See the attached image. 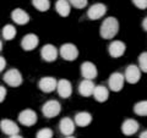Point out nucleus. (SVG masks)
Masks as SVG:
<instances>
[{"label":"nucleus","instance_id":"f257e3e1","mask_svg":"<svg viewBox=\"0 0 147 138\" xmlns=\"http://www.w3.org/2000/svg\"><path fill=\"white\" fill-rule=\"evenodd\" d=\"M119 32V21L115 17H107L100 25L99 34L103 39H113Z\"/></svg>","mask_w":147,"mask_h":138},{"label":"nucleus","instance_id":"f03ea898","mask_svg":"<svg viewBox=\"0 0 147 138\" xmlns=\"http://www.w3.org/2000/svg\"><path fill=\"white\" fill-rule=\"evenodd\" d=\"M60 111H61V105L58 100H48L42 107V113L44 115V117L47 119H53L55 116H58Z\"/></svg>","mask_w":147,"mask_h":138},{"label":"nucleus","instance_id":"7ed1b4c3","mask_svg":"<svg viewBox=\"0 0 147 138\" xmlns=\"http://www.w3.org/2000/svg\"><path fill=\"white\" fill-rule=\"evenodd\" d=\"M59 53H60L61 58L66 61H74L79 56V49L76 48V45H74L71 43L63 44L61 48L59 49Z\"/></svg>","mask_w":147,"mask_h":138},{"label":"nucleus","instance_id":"20e7f679","mask_svg":"<svg viewBox=\"0 0 147 138\" xmlns=\"http://www.w3.org/2000/svg\"><path fill=\"white\" fill-rule=\"evenodd\" d=\"M37 120H38V116H37V114L31 109L22 110V111L18 114V122L24 126H27V127L33 126L37 123Z\"/></svg>","mask_w":147,"mask_h":138},{"label":"nucleus","instance_id":"39448f33","mask_svg":"<svg viewBox=\"0 0 147 138\" xmlns=\"http://www.w3.org/2000/svg\"><path fill=\"white\" fill-rule=\"evenodd\" d=\"M4 81L10 87H18L22 84V75L17 68H11L4 75Z\"/></svg>","mask_w":147,"mask_h":138},{"label":"nucleus","instance_id":"423d86ee","mask_svg":"<svg viewBox=\"0 0 147 138\" xmlns=\"http://www.w3.org/2000/svg\"><path fill=\"white\" fill-rule=\"evenodd\" d=\"M124 83H125V78H124V75L120 72H114L109 76L108 80V84L110 90L113 92H120L124 88Z\"/></svg>","mask_w":147,"mask_h":138},{"label":"nucleus","instance_id":"0eeeda50","mask_svg":"<svg viewBox=\"0 0 147 138\" xmlns=\"http://www.w3.org/2000/svg\"><path fill=\"white\" fill-rule=\"evenodd\" d=\"M124 78H125V81L127 82V83H130V84L137 83V82L140 81V78H141V71H140L139 66H136V65L127 66L126 70H125Z\"/></svg>","mask_w":147,"mask_h":138},{"label":"nucleus","instance_id":"6e6552de","mask_svg":"<svg viewBox=\"0 0 147 138\" xmlns=\"http://www.w3.org/2000/svg\"><path fill=\"white\" fill-rule=\"evenodd\" d=\"M105 12H107V6L102 3H97V4H93L87 11V16H88L90 20H99L102 18Z\"/></svg>","mask_w":147,"mask_h":138},{"label":"nucleus","instance_id":"1a4fd4ad","mask_svg":"<svg viewBox=\"0 0 147 138\" xmlns=\"http://www.w3.org/2000/svg\"><path fill=\"white\" fill-rule=\"evenodd\" d=\"M125 50H126V45L123 42H120V40H113L108 47L109 55L114 59H118V58L123 56V55L125 54Z\"/></svg>","mask_w":147,"mask_h":138},{"label":"nucleus","instance_id":"9d476101","mask_svg":"<svg viewBox=\"0 0 147 138\" xmlns=\"http://www.w3.org/2000/svg\"><path fill=\"white\" fill-rule=\"evenodd\" d=\"M81 75L85 80H91L93 81L98 75L97 67H96L94 64H92L90 61H86L81 65Z\"/></svg>","mask_w":147,"mask_h":138},{"label":"nucleus","instance_id":"9b49d317","mask_svg":"<svg viewBox=\"0 0 147 138\" xmlns=\"http://www.w3.org/2000/svg\"><path fill=\"white\" fill-rule=\"evenodd\" d=\"M57 83H58V81L55 80L54 77L48 76V77L40 78L38 87H39L40 90L44 92V93H52V92H54L57 89Z\"/></svg>","mask_w":147,"mask_h":138},{"label":"nucleus","instance_id":"f8f14e48","mask_svg":"<svg viewBox=\"0 0 147 138\" xmlns=\"http://www.w3.org/2000/svg\"><path fill=\"white\" fill-rule=\"evenodd\" d=\"M0 130L3 131V133H5L7 136H12V135H17L20 132V127L12 120L4 119V120L0 121Z\"/></svg>","mask_w":147,"mask_h":138},{"label":"nucleus","instance_id":"ddd939ff","mask_svg":"<svg viewBox=\"0 0 147 138\" xmlns=\"http://www.w3.org/2000/svg\"><path fill=\"white\" fill-rule=\"evenodd\" d=\"M40 55H42V59L44 61L53 62L58 58V49L52 44H47L40 49Z\"/></svg>","mask_w":147,"mask_h":138},{"label":"nucleus","instance_id":"4468645a","mask_svg":"<svg viewBox=\"0 0 147 138\" xmlns=\"http://www.w3.org/2000/svg\"><path fill=\"white\" fill-rule=\"evenodd\" d=\"M39 43V39L38 37L33 33H30V34H26L24 38L21 40V47L25 52H31L37 48V45Z\"/></svg>","mask_w":147,"mask_h":138},{"label":"nucleus","instance_id":"2eb2a0df","mask_svg":"<svg viewBox=\"0 0 147 138\" xmlns=\"http://www.w3.org/2000/svg\"><path fill=\"white\" fill-rule=\"evenodd\" d=\"M11 18H12V21L15 22L16 25H20V26L27 25L30 22V15L25 10H22V9H18V7L15 9V10H12Z\"/></svg>","mask_w":147,"mask_h":138},{"label":"nucleus","instance_id":"dca6fc26","mask_svg":"<svg viewBox=\"0 0 147 138\" xmlns=\"http://www.w3.org/2000/svg\"><path fill=\"white\" fill-rule=\"evenodd\" d=\"M57 90H58V94L60 95L61 98H64V99L70 98V95L72 94V86L70 83V81H67V80L58 81Z\"/></svg>","mask_w":147,"mask_h":138},{"label":"nucleus","instance_id":"f3484780","mask_svg":"<svg viewBox=\"0 0 147 138\" xmlns=\"http://www.w3.org/2000/svg\"><path fill=\"white\" fill-rule=\"evenodd\" d=\"M139 128H140V125L136 120H134V119H127V120H125L123 122L121 132L125 136H132L139 131Z\"/></svg>","mask_w":147,"mask_h":138},{"label":"nucleus","instance_id":"a211bd4d","mask_svg":"<svg viewBox=\"0 0 147 138\" xmlns=\"http://www.w3.org/2000/svg\"><path fill=\"white\" fill-rule=\"evenodd\" d=\"M75 127H76L75 122L70 117L61 119L60 123H59V130H60V132L64 136H72V133L75 132Z\"/></svg>","mask_w":147,"mask_h":138},{"label":"nucleus","instance_id":"6ab92c4d","mask_svg":"<svg viewBox=\"0 0 147 138\" xmlns=\"http://www.w3.org/2000/svg\"><path fill=\"white\" fill-rule=\"evenodd\" d=\"M93 98L97 100L98 103H104L107 102L108 98H109V90L108 88H105L104 86H94V89H93Z\"/></svg>","mask_w":147,"mask_h":138},{"label":"nucleus","instance_id":"aec40b11","mask_svg":"<svg viewBox=\"0 0 147 138\" xmlns=\"http://www.w3.org/2000/svg\"><path fill=\"white\" fill-rule=\"evenodd\" d=\"M75 125L79 127H86L92 122V115L87 111H81L75 115Z\"/></svg>","mask_w":147,"mask_h":138},{"label":"nucleus","instance_id":"412c9836","mask_svg":"<svg viewBox=\"0 0 147 138\" xmlns=\"http://www.w3.org/2000/svg\"><path fill=\"white\" fill-rule=\"evenodd\" d=\"M55 10L61 17H67L71 12V5L67 0H58L55 3Z\"/></svg>","mask_w":147,"mask_h":138},{"label":"nucleus","instance_id":"4be33fe9","mask_svg":"<svg viewBox=\"0 0 147 138\" xmlns=\"http://www.w3.org/2000/svg\"><path fill=\"white\" fill-rule=\"evenodd\" d=\"M94 89V83L91 80H84L79 86V93L82 96H91Z\"/></svg>","mask_w":147,"mask_h":138},{"label":"nucleus","instance_id":"5701e85b","mask_svg":"<svg viewBox=\"0 0 147 138\" xmlns=\"http://www.w3.org/2000/svg\"><path fill=\"white\" fill-rule=\"evenodd\" d=\"M3 37L6 40H11L16 37V28L12 25H6L3 27Z\"/></svg>","mask_w":147,"mask_h":138},{"label":"nucleus","instance_id":"b1692460","mask_svg":"<svg viewBox=\"0 0 147 138\" xmlns=\"http://www.w3.org/2000/svg\"><path fill=\"white\" fill-rule=\"evenodd\" d=\"M32 5L40 12H45L49 10L50 1L49 0H32Z\"/></svg>","mask_w":147,"mask_h":138},{"label":"nucleus","instance_id":"393cba45","mask_svg":"<svg viewBox=\"0 0 147 138\" xmlns=\"http://www.w3.org/2000/svg\"><path fill=\"white\" fill-rule=\"evenodd\" d=\"M134 113L139 116L145 117L147 116V102L146 100H142V102H139L135 104L134 107Z\"/></svg>","mask_w":147,"mask_h":138},{"label":"nucleus","instance_id":"a878e982","mask_svg":"<svg viewBox=\"0 0 147 138\" xmlns=\"http://www.w3.org/2000/svg\"><path fill=\"white\" fill-rule=\"evenodd\" d=\"M139 68L142 72H147V53L144 52L139 56Z\"/></svg>","mask_w":147,"mask_h":138},{"label":"nucleus","instance_id":"bb28decb","mask_svg":"<svg viewBox=\"0 0 147 138\" xmlns=\"http://www.w3.org/2000/svg\"><path fill=\"white\" fill-rule=\"evenodd\" d=\"M53 137V131L50 128H42L37 132L36 138H52Z\"/></svg>","mask_w":147,"mask_h":138},{"label":"nucleus","instance_id":"cd10ccee","mask_svg":"<svg viewBox=\"0 0 147 138\" xmlns=\"http://www.w3.org/2000/svg\"><path fill=\"white\" fill-rule=\"evenodd\" d=\"M70 5L76 9H85L88 4V0H67Z\"/></svg>","mask_w":147,"mask_h":138},{"label":"nucleus","instance_id":"c85d7f7f","mask_svg":"<svg viewBox=\"0 0 147 138\" xmlns=\"http://www.w3.org/2000/svg\"><path fill=\"white\" fill-rule=\"evenodd\" d=\"M132 3L140 10H146L147 7V0H132Z\"/></svg>","mask_w":147,"mask_h":138},{"label":"nucleus","instance_id":"c756f323","mask_svg":"<svg viewBox=\"0 0 147 138\" xmlns=\"http://www.w3.org/2000/svg\"><path fill=\"white\" fill-rule=\"evenodd\" d=\"M6 94H7L6 88H5V87H3V86H0V103H3L4 100H5Z\"/></svg>","mask_w":147,"mask_h":138},{"label":"nucleus","instance_id":"7c9ffc66","mask_svg":"<svg viewBox=\"0 0 147 138\" xmlns=\"http://www.w3.org/2000/svg\"><path fill=\"white\" fill-rule=\"evenodd\" d=\"M5 66H6V60H5V58L0 56V72H3V71H4Z\"/></svg>","mask_w":147,"mask_h":138},{"label":"nucleus","instance_id":"2f4dec72","mask_svg":"<svg viewBox=\"0 0 147 138\" xmlns=\"http://www.w3.org/2000/svg\"><path fill=\"white\" fill-rule=\"evenodd\" d=\"M142 26H144V31H147V17L144 18V21H142Z\"/></svg>","mask_w":147,"mask_h":138},{"label":"nucleus","instance_id":"473e14b6","mask_svg":"<svg viewBox=\"0 0 147 138\" xmlns=\"http://www.w3.org/2000/svg\"><path fill=\"white\" fill-rule=\"evenodd\" d=\"M140 138H147V131H146V130L140 135Z\"/></svg>","mask_w":147,"mask_h":138},{"label":"nucleus","instance_id":"72a5a7b5","mask_svg":"<svg viewBox=\"0 0 147 138\" xmlns=\"http://www.w3.org/2000/svg\"><path fill=\"white\" fill-rule=\"evenodd\" d=\"M10 138H22V137L17 133V135H12V136H10Z\"/></svg>","mask_w":147,"mask_h":138},{"label":"nucleus","instance_id":"f704fd0d","mask_svg":"<svg viewBox=\"0 0 147 138\" xmlns=\"http://www.w3.org/2000/svg\"><path fill=\"white\" fill-rule=\"evenodd\" d=\"M1 50H3V42L0 40V52H1Z\"/></svg>","mask_w":147,"mask_h":138},{"label":"nucleus","instance_id":"c9c22d12","mask_svg":"<svg viewBox=\"0 0 147 138\" xmlns=\"http://www.w3.org/2000/svg\"><path fill=\"white\" fill-rule=\"evenodd\" d=\"M66 138H75V137H72V136H66Z\"/></svg>","mask_w":147,"mask_h":138}]
</instances>
